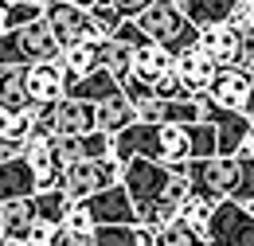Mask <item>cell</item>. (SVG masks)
<instances>
[{"label": "cell", "mask_w": 254, "mask_h": 246, "mask_svg": "<svg viewBox=\"0 0 254 246\" xmlns=\"http://www.w3.org/2000/svg\"><path fill=\"white\" fill-rule=\"evenodd\" d=\"M114 39H118V43H126L129 51H141V47H149V43H153V39L141 31V24H137V20H126V24L118 28V35H114Z\"/></svg>", "instance_id": "cell-31"}, {"label": "cell", "mask_w": 254, "mask_h": 246, "mask_svg": "<svg viewBox=\"0 0 254 246\" xmlns=\"http://www.w3.org/2000/svg\"><path fill=\"white\" fill-rule=\"evenodd\" d=\"M66 98H74V102H90V106H106V102L122 98V82H118L110 70H94V74L70 82V86H66Z\"/></svg>", "instance_id": "cell-16"}, {"label": "cell", "mask_w": 254, "mask_h": 246, "mask_svg": "<svg viewBox=\"0 0 254 246\" xmlns=\"http://www.w3.org/2000/svg\"><path fill=\"white\" fill-rule=\"evenodd\" d=\"M122 94L129 98V106L133 110H141V106H149L157 94H153V86L149 82H141V78H129V82H122Z\"/></svg>", "instance_id": "cell-32"}, {"label": "cell", "mask_w": 254, "mask_h": 246, "mask_svg": "<svg viewBox=\"0 0 254 246\" xmlns=\"http://www.w3.org/2000/svg\"><path fill=\"white\" fill-rule=\"evenodd\" d=\"M172 66H176V55H168V51L157 47V43L133 51V78H141V82H149V86H153L157 78H164Z\"/></svg>", "instance_id": "cell-21"}, {"label": "cell", "mask_w": 254, "mask_h": 246, "mask_svg": "<svg viewBox=\"0 0 254 246\" xmlns=\"http://www.w3.org/2000/svg\"><path fill=\"white\" fill-rule=\"evenodd\" d=\"M43 24L51 28V35L59 39L63 51L74 47V43H106L102 31L94 28V20H90V12H82V8H74L66 0H51L43 8Z\"/></svg>", "instance_id": "cell-7"}, {"label": "cell", "mask_w": 254, "mask_h": 246, "mask_svg": "<svg viewBox=\"0 0 254 246\" xmlns=\"http://www.w3.org/2000/svg\"><path fill=\"white\" fill-rule=\"evenodd\" d=\"M129 125H137V110L129 106V98H114V102H106V106H98V129L102 133H110V137H118V133H126Z\"/></svg>", "instance_id": "cell-22"}, {"label": "cell", "mask_w": 254, "mask_h": 246, "mask_svg": "<svg viewBox=\"0 0 254 246\" xmlns=\"http://www.w3.org/2000/svg\"><path fill=\"white\" fill-rule=\"evenodd\" d=\"M0 243H4V219H0Z\"/></svg>", "instance_id": "cell-40"}, {"label": "cell", "mask_w": 254, "mask_h": 246, "mask_svg": "<svg viewBox=\"0 0 254 246\" xmlns=\"http://www.w3.org/2000/svg\"><path fill=\"white\" fill-rule=\"evenodd\" d=\"M251 90H254V74H251V70H239V66H219V74H215V82H211L207 98H211L219 110L247 114Z\"/></svg>", "instance_id": "cell-11"}, {"label": "cell", "mask_w": 254, "mask_h": 246, "mask_svg": "<svg viewBox=\"0 0 254 246\" xmlns=\"http://www.w3.org/2000/svg\"><path fill=\"white\" fill-rule=\"evenodd\" d=\"M59 59H63V47L43 20L0 35V66H39V62H59Z\"/></svg>", "instance_id": "cell-2"}, {"label": "cell", "mask_w": 254, "mask_h": 246, "mask_svg": "<svg viewBox=\"0 0 254 246\" xmlns=\"http://www.w3.org/2000/svg\"><path fill=\"white\" fill-rule=\"evenodd\" d=\"M176 70H180L184 86L199 98V94L211 90V82H215V74H219V62L211 59L203 47H191V51H184V55H176Z\"/></svg>", "instance_id": "cell-15"}, {"label": "cell", "mask_w": 254, "mask_h": 246, "mask_svg": "<svg viewBox=\"0 0 254 246\" xmlns=\"http://www.w3.org/2000/svg\"><path fill=\"white\" fill-rule=\"evenodd\" d=\"M59 66L66 74V86L86 78V74H94V70H102V43H74V47H66Z\"/></svg>", "instance_id": "cell-19"}, {"label": "cell", "mask_w": 254, "mask_h": 246, "mask_svg": "<svg viewBox=\"0 0 254 246\" xmlns=\"http://www.w3.org/2000/svg\"><path fill=\"white\" fill-rule=\"evenodd\" d=\"M207 246H254V215L243 203L223 199L207 227Z\"/></svg>", "instance_id": "cell-8"}, {"label": "cell", "mask_w": 254, "mask_h": 246, "mask_svg": "<svg viewBox=\"0 0 254 246\" xmlns=\"http://www.w3.org/2000/svg\"><path fill=\"white\" fill-rule=\"evenodd\" d=\"M184 16H188L195 28H215V24H227L235 16V8L243 0H172Z\"/></svg>", "instance_id": "cell-17"}, {"label": "cell", "mask_w": 254, "mask_h": 246, "mask_svg": "<svg viewBox=\"0 0 254 246\" xmlns=\"http://www.w3.org/2000/svg\"><path fill=\"white\" fill-rule=\"evenodd\" d=\"M90 20H94V28L102 31V39H114V35H118V28L126 24V16H122L110 0H102V4H98L94 12H90Z\"/></svg>", "instance_id": "cell-27"}, {"label": "cell", "mask_w": 254, "mask_h": 246, "mask_svg": "<svg viewBox=\"0 0 254 246\" xmlns=\"http://www.w3.org/2000/svg\"><path fill=\"white\" fill-rule=\"evenodd\" d=\"M102 70H110L118 82H129L133 78V51L118 39H106L102 43Z\"/></svg>", "instance_id": "cell-24"}, {"label": "cell", "mask_w": 254, "mask_h": 246, "mask_svg": "<svg viewBox=\"0 0 254 246\" xmlns=\"http://www.w3.org/2000/svg\"><path fill=\"white\" fill-rule=\"evenodd\" d=\"M0 246H24V243H8V239H4V243H0Z\"/></svg>", "instance_id": "cell-39"}, {"label": "cell", "mask_w": 254, "mask_h": 246, "mask_svg": "<svg viewBox=\"0 0 254 246\" xmlns=\"http://www.w3.org/2000/svg\"><path fill=\"white\" fill-rule=\"evenodd\" d=\"M0 219H4V239H8V243H24V246H28L35 223H39V215H35V199L4 203V207H0Z\"/></svg>", "instance_id": "cell-18"}, {"label": "cell", "mask_w": 254, "mask_h": 246, "mask_svg": "<svg viewBox=\"0 0 254 246\" xmlns=\"http://www.w3.org/2000/svg\"><path fill=\"white\" fill-rule=\"evenodd\" d=\"M203 98V122L215 125V133H219V156H239L243 153V145H247V137H251L254 129V118L247 114H235V110H219L207 94H199Z\"/></svg>", "instance_id": "cell-9"}, {"label": "cell", "mask_w": 254, "mask_h": 246, "mask_svg": "<svg viewBox=\"0 0 254 246\" xmlns=\"http://www.w3.org/2000/svg\"><path fill=\"white\" fill-rule=\"evenodd\" d=\"M8 4H35V8H47V0H8Z\"/></svg>", "instance_id": "cell-37"}, {"label": "cell", "mask_w": 254, "mask_h": 246, "mask_svg": "<svg viewBox=\"0 0 254 246\" xmlns=\"http://www.w3.org/2000/svg\"><path fill=\"white\" fill-rule=\"evenodd\" d=\"M239 156H251V160H254V129H251V137H247V145H243V153H239Z\"/></svg>", "instance_id": "cell-36"}, {"label": "cell", "mask_w": 254, "mask_h": 246, "mask_svg": "<svg viewBox=\"0 0 254 246\" xmlns=\"http://www.w3.org/2000/svg\"><path fill=\"white\" fill-rule=\"evenodd\" d=\"M199 47L219 66H239L243 70V35H239V28H231V24L199 28Z\"/></svg>", "instance_id": "cell-14"}, {"label": "cell", "mask_w": 254, "mask_h": 246, "mask_svg": "<svg viewBox=\"0 0 254 246\" xmlns=\"http://www.w3.org/2000/svg\"><path fill=\"white\" fill-rule=\"evenodd\" d=\"M70 195H66L63 187H55V191H39L35 195V215L39 223H51V227H63L66 223V211H70Z\"/></svg>", "instance_id": "cell-23"}, {"label": "cell", "mask_w": 254, "mask_h": 246, "mask_svg": "<svg viewBox=\"0 0 254 246\" xmlns=\"http://www.w3.org/2000/svg\"><path fill=\"white\" fill-rule=\"evenodd\" d=\"M94 246H137V227H98Z\"/></svg>", "instance_id": "cell-28"}, {"label": "cell", "mask_w": 254, "mask_h": 246, "mask_svg": "<svg viewBox=\"0 0 254 246\" xmlns=\"http://www.w3.org/2000/svg\"><path fill=\"white\" fill-rule=\"evenodd\" d=\"M153 94H157L160 102H188V98H195V94L184 86V78H180V70H176V66H172L164 78L153 82Z\"/></svg>", "instance_id": "cell-26"}, {"label": "cell", "mask_w": 254, "mask_h": 246, "mask_svg": "<svg viewBox=\"0 0 254 246\" xmlns=\"http://www.w3.org/2000/svg\"><path fill=\"white\" fill-rule=\"evenodd\" d=\"M47 4H51V0H47Z\"/></svg>", "instance_id": "cell-43"}, {"label": "cell", "mask_w": 254, "mask_h": 246, "mask_svg": "<svg viewBox=\"0 0 254 246\" xmlns=\"http://www.w3.org/2000/svg\"><path fill=\"white\" fill-rule=\"evenodd\" d=\"M8 16H12V4L0 0V35H8Z\"/></svg>", "instance_id": "cell-34"}, {"label": "cell", "mask_w": 254, "mask_h": 246, "mask_svg": "<svg viewBox=\"0 0 254 246\" xmlns=\"http://www.w3.org/2000/svg\"><path fill=\"white\" fill-rule=\"evenodd\" d=\"M199 246H207V243H199Z\"/></svg>", "instance_id": "cell-42"}, {"label": "cell", "mask_w": 254, "mask_h": 246, "mask_svg": "<svg viewBox=\"0 0 254 246\" xmlns=\"http://www.w3.org/2000/svg\"><path fill=\"white\" fill-rule=\"evenodd\" d=\"M0 106L35 114L32 94H28V66H0Z\"/></svg>", "instance_id": "cell-20"}, {"label": "cell", "mask_w": 254, "mask_h": 246, "mask_svg": "<svg viewBox=\"0 0 254 246\" xmlns=\"http://www.w3.org/2000/svg\"><path fill=\"white\" fill-rule=\"evenodd\" d=\"M66 231H74V235H94V219H90V211H86V203H70V211H66Z\"/></svg>", "instance_id": "cell-30"}, {"label": "cell", "mask_w": 254, "mask_h": 246, "mask_svg": "<svg viewBox=\"0 0 254 246\" xmlns=\"http://www.w3.org/2000/svg\"><path fill=\"white\" fill-rule=\"evenodd\" d=\"M66 4H74V8H82V12H94L102 0H66Z\"/></svg>", "instance_id": "cell-35"}, {"label": "cell", "mask_w": 254, "mask_h": 246, "mask_svg": "<svg viewBox=\"0 0 254 246\" xmlns=\"http://www.w3.org/2000/svg\"><path fill=\"white\" fill-rule=\"evenodd\" d=\"M137 24H141V31H145L157 47H164L168 55H184L191 47H199V28L191 24L172 0H157L149 12L137 16Z\"/></svg>", "instance_id": "cell-1"}, {"label": "cell", "mask_w": 254, "mask_h": 246, "mask_svg": "<svg viewBox=\"0 0 254 246\" xmlns=\"http://www.w3.org/2000/svg\"><path fill=\"white\" fill-rule=\"evenodd\" d=\"M188 180H191V195L207 199L219 207L223 199H235L239 180H243V160L239 156H211V160H191L188 164Z\"/></svg>", "instance_id": "cell-4"}, {"label": "cell", "mask_w": 254, "mask_h": 246, "mask_svg": "<svg viewBox=\"0 0 254 246\" xmlns=\"http://www.w3.org/2000/svg\"><path fill=\"white\" fill-rule=\"evenodd\" d=\"M251 74H254V66H251ZM247 118H254V90H251V102H247Z\"/></svg>", "instance_id": "cell-38"}, {"label": "cell", "mask_w": 254, "mask_h": 246, "mask_svg": "<svg viewBox=\"0 0 254 246\" xmlns=\"http://www.w3.org/2000/svg\"><path fill=\"white\" fill-rule=\"evenodd\" d=\"M199 243H207V239H199L184 223H172L168 231H160V246H199Z\"/></svg>", "instance_id": "cell-29"}, {"label": "cell", "mask_w": 254, "mask_h": 246, "mask_svg": "<svg viewBox=\"0 0 254 246\" xmlns=\"http://www.w3.org/2000/svg\"><path fill=\"white\" fill-rule=\"evenodd\" d=\"M110 4H114V8H118L126 20H137V16H141V12H149L157 0H110Z\"/></svg>", "instance_id": "cell-33"}, {"label": "cell", "mask_w": 254, "mask_h": 246, "mask_svg": "<svg viewBox=\"0 0 254 246\" xmlns=\"http://www.w3.org/2000/svg\"><path fill=\"white\" fill-rule=\"evenodd\" d=\"M35 133L51 141H70V137H90L98 133V106L63 98L59 106L35 110Z\"/></svg>", "instance_id": "cell-3"}, {"label": "cell", "mask_w": 254, "mask_h": 246, "mask_svg": "<svg viewBox=\"0 0 254 246\" xmlns=\"http://www.w3.org/2000/svg\"><path fill=\"white\" fill-rule=\"evenodd\" d=\"M122 164L110 156V160H78V164H70L63 176V191L74 199V203H86V199H94L98 191H106V187H118L122 184Z\"/></svg>", "instance_id": "cell-6"}, {"label": "cell", "mask_w": 254, "mask_h": 246, "mask_svg": "<svg viewBox=\"0 0 254 246\" xmlns=\"http://www.w3.org/2000/svg\"><path fill=\"white\" fill-rule=\"evenodd\" d=\"M211 215H215V203H207V199H199V195H188V199L180 203V223H184L188 231H195L199 239H207Z\"/></svg>", "instance_id": "cell-25"}, {"label": "cell", "mask_w": 254, "mask_h": 246, "mask_svg": "<svg viewBox=\"0 0 254 246\" xmlns=\"http://www.w3.org/2000/svg\"><path fill=\"white\" fill-rule=\"evenodd\" d=\"M247 211H251V215H254V203H251V207H247Z\"/></svg>", "instance_id": "cell-41"}, {"label": "cell", "mask_w": 254, "mask_h": 246, "mask_svg": "<svg viewBox=\"0 0 254 246\" xmlns=\"http://www.w3.org/2000/svg\"><path fill=\"white\" fill-rule=\"evenodd\" d=\"M39 195V176L35 168L16 156V160H4L0 164V207L4 203H20V199H35Z\"/></svg>", "instance_id": "cell-12"}, {"label": "cell", "mask_w": 254, "mask_h": 246, "mask_svg": "<svg viewBox=\"0 0 254 246\" xmlns=\"http://www.w3.org/2000/svg\"><path fill=\"white\" fill-rule=\"evenodd\" d=\"M251 4H254V0H251Z\"/></svg>", "instance_id": "cell-44"}, {"label": "cell", "mask_w": 254, "mask_h": 246, "mask_svg": "<svg viewBox=\"0 0 254 246\" xmlns=\"http://www.w3.org/2000/svg\"><path fill=\"white\" fill-rule=\"evenodd\" d=\"M86 211L94 219V227H137V203L129 199L126 184L106 187L94 199H86Z\"/></svg>", "instance_id": "cell-10"}, {"label": "cell", "mask_w": 254, "mask_h": 246, "mask_svg": "<svg viewBox=\"0 0 254 246\" xmlns=\"http://www.w3.org/2000/svg\"><path fill=\"white\" fill-rule=\"evenodd\" d=\"M28 94H32V106L43 110V106H59L66 98V74L59 62H39V66H28Z\"/></svg>", "instance_id": "cell-13"}, {"label": "cell", "mask_w": 254, "mask_h": 246, "mask_svg": "<svg viewBox=\"0 0 254 246\" xmlns=\"http://www.w3.org/2000/svg\"><path fill=\"white\" fill-rule=\"evenodd\" d=\"M180 168H184V164H180ZM180 168H172V164H157V160L137 156V160H129V164H126L122 184H126L129 199H133L137 207H149V203L168 199L172 180H176V172H180Z\"/></svg>", "instance_id": "cell-5"}]
</instances>
